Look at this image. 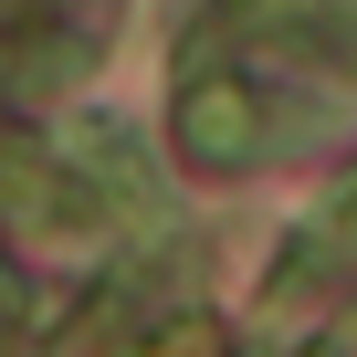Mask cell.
Wrapping results in <instances>:
<instances>
[{
  "label": "cell",
  "instance_id": "7a4b0ae2",
  "mask_svg": "<svg viewBox=\"0 0 357 357\" xmlns=\"http://www.w3.org/2000/svg\"><path fill=\"white\" fill-rule=\"evenodd\" d=\"M231 22L284 32V43H315L326 63H347V74H357V0H231Z\"/></svg>",
  "mask_w": 357,
  "mask_h": 357
},
{
  "label": "cell",
  "instance_id": "6da1fadb",
  "mask_svg": "<svg viewBox=\"0 0 357 357\" xmlns=\"http://www.w3.org/2000/svg\"><path fill=\"white\" fill-rule=\"evenodd\" d=\"M168 137H178V158H190V168H252L263 158V95L242 84V74H190V84H178V105H168Z\"/></svg>",
  "mask_w": 357,
  "mask_h": 357
},
{
  "label": "cell",
  "instance_id": "277c9868",
  "mask_svg": "<svg viewBox=\"0 0 357 357\" xmlns=\"http://www.w3.org/2000/svg\"><path fill=\"white\" fill-rule=\"evenodd\" d=\"M305 357H347V347H305Z\"/></svg>",
  "mask_w": 357,
  "mask_h": 357
},
{
  "label": "cell",
  "instance_id": "3957f363",
  "mask_svg": "<svg viewBox=\"0 0 357 357\" xmlns=\"http://www.w3.org/2000/svg\"><path fill=\"white\" fill-rule=\"evenodd\" d=\"M326 252H357V178H336V200H326Z\"/></svg>",
  "mask_w": 357,
  "mask_h": 357
},
{
  "label": "cell",
  "instance_id": "5b68a950",
  "mask_svg": "<svg viewBox=\"0 0 357 357\" xmlns=\"http://www.w3.org/2000/svg\"><path fill=\"white\" fill-rule=\"evenodd\" d=\"M0 305H11V284H0Z\"/></svg>",
  "mask_w": 357,
  "mask_h": 357
}]
</instances>
